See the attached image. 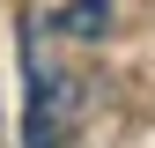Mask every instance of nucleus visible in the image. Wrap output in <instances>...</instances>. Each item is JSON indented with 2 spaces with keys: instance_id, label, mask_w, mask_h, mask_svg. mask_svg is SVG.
Wrapping results in <instances>:
<instances>
[{
  "instance_id": "nucleus-1",
  "label": "nucleus",
  "mask_w": 155,
  "mask_h": 148,
  "mask_svg": "<svg viewBox=\"0 0 155 148\" xmlns=\"http://www.w3.org/2000/svg\"><path fill=\"white\" fill-rule=\"evenodd\" d=\"M22 74H30V104H22V148H67L74 119H81V82L52 59L45 22L22 15Z\"/></svg>"
},
{
  "instance_id": "nucleus-2",
  "label": "nucleus",
  "mask_w": 155,
  "mask_h": 148,
  "mask_svg": "<svg viewBox=\"0 0 155 148\" xmlns=\"http://www.w3.org/2000/svg\"><path fill=\"white\" fill-rule=\"evenodd\" d=\"M111 30V0H74L59 8V37H104Z\"/></svg>"
}]
</instances>
